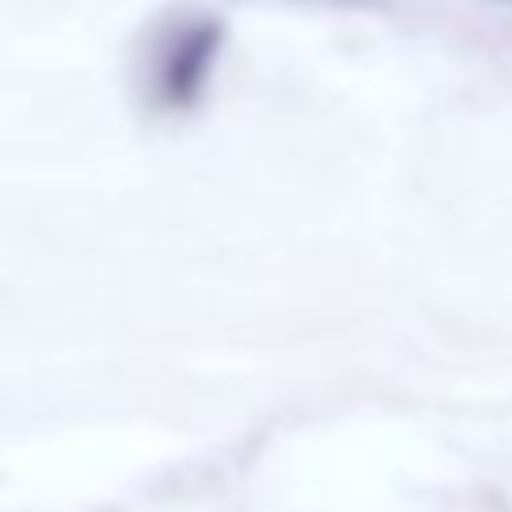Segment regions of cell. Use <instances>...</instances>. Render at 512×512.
<instances>
[{
	"label": "cell",
	"mask_w": 512,
	"mask_h": 512,
	"mask_svg": "<svg viewBox=\"0 0 512 512\" xmlns=\"http://www.w3.org/2000/svg\"><path fill=\"white\" fill-rule=\"evenodd\" d=\"M224 48V24L212 12L164 16L140 48V92L152 112L184 116L204 100L216 56Z\"/></svg>",
	"instance_id": "obj_1"
}]
</instances>
